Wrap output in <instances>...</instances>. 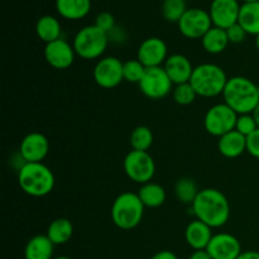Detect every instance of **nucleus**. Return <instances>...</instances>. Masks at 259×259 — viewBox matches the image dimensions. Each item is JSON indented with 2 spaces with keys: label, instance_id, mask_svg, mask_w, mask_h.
Segmentation results:
<instances>
[{
  "label": "nucleus",
  "instance_id": "cd10ccee",
  "mask_svg": "<svg viewBox=\"0 0 259 259\" xmlns=\"http://www.w3.org/2000/svg\"><path fill=\"white\" fill-rule=\"evenodd\" d=\"M153 144V133L146 125H139L134 128L131 134V146L133 151L148 152Z\"/></svg>",
  "mask_w": 259,
  "mask_h": 259
},
{
  "label": "nucleus",
  "instance_id": "dca6fc26",
  "mask_svg": "<svg viewBox=\"0 0 259 259\" xmlns=\"http://www.w3.org/2000/svg\"><path fill=\"white\" fill-rule=\"evenodd\" d=\"M206 250L212 259H237L242 253V245L233 234L219 233L212 235Z\"/></svg>",
  "mask_w": 259,
  "mask_h": 259
},
{
  "label": "nucleus",
  "instance_id": "2f4dec72",
  "mask_svg": "<svg viewBox=\"0 0 259 259\" xmlns=\"http://www.w3.org/2000/svg\"><path fill=\"white\" fill-rule=\"evenodd\" d=\"M257 129L258 125L252 114H242V115H238L237 124H235V131L239 132L240 134H243V136L248 138Z\"/></svg>",
  "mask_w": 259,
  "mask_h": 259
},
{
  "label": "nucleus",
  "instance_id": "a19ab883",
  "mask_svg": "<svg viewBox=\"0 0 259 259\" xmlns=\"http://www.w3.org/2000/svg\"><path fill=\"white\" fill-rule=\"evenodd\" d=\"M53 259H72V258L67 257V255H60V257H56V258H53Z\"/></svg>",
  "mask_w": 259,
  "mask_h": 259
},
{
  "label": "nucleus",
  "instance_id": "20e7f679",
  "mask_svg": "<svg viewBox=\"0 0 259 259\" xmlns=\"http://www.w3.org/2000/svg\"><path fill=\"white\" fill-rule=\"evenodd\" d=\"M228 80L229 78L227 73L220 66L215 63H202L194 68L190 83L196 91L197 96L215 98L223 95Z\"/></svg>",
  "mask_w": 259,
  "mask_h": 259
},
{
  "label": "nucleus",
  "instance_id": "0eeeda50",
  "mask_svg": "<svg viewBox=\"0 0 259 259\" xmlns=\"http://www.w3.org/2000/svg\"><path fill=\"white\" fill-rule=\"evenodd\" d=\"M123 167L128 179L141 185L151 182L156 174V163L148 152L131 151L124 158Z\"/></svg>",
  "mask_w": 259,
  "mask_h": 259
},
{
  "label": "nucleus",
  "instance_id": "412c9836",
  "mask_svg": "<svg viewBox=\"0 0 259 259\" xmlns=\"http://www.w3.org/2000/svg\"><path fill=\"white\" fill-rule=\"evenodd\" d=\"M55 244L47 235L38 234L28 240L24 248L25 259H53Z\"/></svg>",
  "mask_w": 259,
  "mask_h": 259
},
{
  "label": "nucleus",
  "instance_id": "6e6552de",
  "mask_svg": "<svg viewBox=\"0 0 259 259\" xmlns=\"http://www.w3.org/2000/svg\"><path fill=\"white\" fill-rule=\"evenodd\" d=\"M237 119L238 114L227 104H217L212 105L205 114V131L211 136L220 138L224 134L235 131Z\"/></svg>",
  "mask_w": 259,
  "mask_h": 259
},
{
  "label": "nucleus",
  "instance_id": "b1692460",
  "mask_svg": "<svg viewBox=\"0 0 259 259\" xmlns=\"http://www.w3.org/2000/svg\"><path fill=\"white\" fill-rule=\"evenodd\" d=\"M35 33L37 37L47 45L53 40L60 39L62 28L57 18L53 15H43L35 23Z\"/></svg>",
  "mask_w": 259,
  "mask_h": 259
},
{
  "label": "nucleus",
  "instance_id": "393cba45",
  "mask_svg": "<svg viewBox=\"0 0 259 259\" xmlns=\"http://www.w3.org/2000/svg\"><path fill=\"white\" fill-rule=\"evenodd\" d=\"M238 23L243 29L252 35L259 34V2L243 3L240 7Z\"/></svg>",
  "mask_w": 259,
  "mask_h": 259
},
{
  "label": "nucleus",
  "instance_id": "37998d69",
  "mask_svg": "<svg viewBox=\"0 0 259 259\" xmlns=\"http://www.w3.org/2000/svg\"><path fill=\"white\" fill-rule=\"evenodd\" d=\"M258 94H259V83H258Z\"/></svg>",
  "mask_w": 259,
  "mask_h": 259
},
{
  "label": "nucleus",
  "instance_id": "72a5a7b5",
  "mask_svg": "<svg viewBox=\"0 0 259 259\" xmlns=\"http://www.w3.org/2000/svg\"><path fill=\"white\" fill-rule=\"evenodd\" d=\"M225 30H227L229 42L234 43V45H239V43L244 42L245 38H247V34H248V33L243 29V27L239 24V23L232 25V27L228 28V29H225Z\"/></svg>",
  "mask_w": 259,
  "mask_h": 259
},
{
  "label": "nucleus",
  "instance_id": "a211bd4d",
  "mask_svg": "<svg viewBox=\"0 0 259 259\" xmlns=\"http://www.w3.org/2000/svg\"><path fill=\"white\" fill-rule=\"evenodd\" d=\"M211 229L212 228H210L209 225L200 222V220H192L191 223H189L186 229H185V239H186V243L194 250L206 249L212 235H214Z\"/></svg>",
  "mask_w": 259,
  "mask_h": 259
},
{
  "label": "nucleus",
  "instance_id": "1a4fd4ad",
  "mask_svg": "<svg viewBox=\"0 0 259 259\" xmlns=\"http://www.w3.org/2000/svg\"><path fill=\"white\" fill-rule=\"evenodd\" d=\"M138 86L142 94L151 100H159V99L166 98L174 90L172 89L174 83L169 80L163 66L162 67L147 68L146 73H144L143 78L138 83Z\"/></svg>",
  "mask_w": 259,
  "mask_h": 259
},
{
  "label": "nucleus",
  "instance_id": "f8f14e48",
  "mask_svg": "<svg viewBox=\"0 0 259 259\" xmlns=\"http://www.w3.org/2000/svg\"><path fill=\"white\" fill-rule=\"evenodd\" d=\"M168 58L166 42L158 37H149L139 45L137 60L147 68L162 67Z\"/></svg>",
  "mask_w": 259,
  "mask_h": 259
},
{
  "label": "nucleus",
  "instance_id": "79ce46f5",
  "mask_svg": "<svg viewBox=\"0 0 259 259\" xmlns=\"http://www.w3.org/2000/svg\"><path fill=\"white\" fill-rule=\"evenodd\" d=\"M253 2H259V0H243V3H253Z\"/></svg>",
  "mask_w": 259,
  "mask_h": 259
},
{
  "label": "nucleus",
  "instance_id": "39448f33",
  "mask_svg": "<svg viewBox=\"0 0 259 259\" xmlns=\"http://www.w3.org/2000/svg\"><path fill=\"white\" fill-rule=\"evenodd\" d=\"M146 206L138 194L123 192L111 205V220L121 230H132L141 224Z\"/></svg>",
  "mask_w": 259,
  "mask_h": 259
},
{
  "label": "nucleus",
  "instance_id": "f03ea898",
  "mask_svg": "<svg viewBox=\"0 0 259 259\" xmlns=\"http://www.w3.org/2000/svg\"><path fill=\"white\" fill-rule=\"evenodd\" d=\"M223 98L238 115L252 114L259 104L258 85L244 76H234L228 80Z\"/></svg>",
  "mask_w": 259,
  "mask_h": 259
},
{
  "label": "nucleus",
  "instance_id": "7ed1b4c3",
  "mask_svg": "<svg viewBox=\"0 0 259 259\" xmlns=\"http://www.w3.org/2000/svg\"><path fill=\"white\" fill-rule=\"evenodd\" d=\"M18 184L24 194L32 197H45L55 189L56 179L50 167L42 162L23 163L18 172Z\"/></svg>",
  "mask_w": 259,
  "mask_h": 259
},
{
  "label": "nucleus",
  "instance_id": "9d476101",
  "mask_svg": "<svg viewBox=\"0 0 259 259\" xmlns=\"http://www.w3.org/2000/svg\"><path fill=\"white\" fill-rule=\"evenodd\" d=\"M180 33L189 39H201L212 27L209 12L200 8L187 9L177 23Z\"/></svg>",
  "mask_w": 259,
  "mask_h": 259
},
{
  "label": "nucleus",
  "instance_id": "f704fd0d",
  "mask_svg": "<svg viewBox=\"0 0 259 259\" xmlns=\"http://www.w3.org/2000/svg\"><path fill=\"white\" fill-rule=\"evenodd\" d=\"M247 152L259 159V128L247 138Z\"/></svg>",
  "mask_w": 259,
  "mask_h": 259
},
{
  "label": "nucleus",
  "instance_id": "4c0bfd02",
  "mask_svg": "<svg viewBox=\"0 0 259 259\" xmlns=\"http://www.w3.org/2000/svg\"><path fill=\"white\" fill-rule=\"evenodd\" d=\"M237 259H259V252L257 250H245L239 254Z\"/></svg>",
  "mask_w": 259,
  "mask_h": 259
},
{
  "label": "nucleus",
  "instance_id": "ddd939ff",
  "mask_svg": "<svg viewBox=\"0 0 259 259\" xmlns=\"http://www.w3.org/2000/svg\"><path fill=\"white\" fill-rule=\"evenodd\" d=\"M50 152V142L45 134L39 132L28 133L22 139L19 153L24 163H38L47 157Z\"/></svg>",
  "mask_w": 259,
  "mask_h": 259
},
{
  "label": "nucleus",
  "instance_id": "58836bf2",
  "mask_svg": "<svg viewBox=\"0 0 259 259\" xmlns=\"http://www.w3.org/2000/svg\"><path fill=\"white\" fill-rule=\"evenodd\" d=\"M252 115H253V118H254L255 123H257V125H258V128H259V104L257 105V108L254 109V111H253V113H252Z\"/></svg>",
  "mask_w": 259,
  "mask_h": 259
},
{
  "label": "nucleus",
  "instance_id": "4468645a",
  "mask_svg": "<svg viewBox=\"0 0 259 259\" xmlns=\"http://www.w3.org/2000/svg\"><path fill=\"white\" fill-rule=\"evenodd\" d=\"M76 52L71 43L66 39L53 40L45 47V60L51 67L56 70H67L75 61Z\"/></svg>",
  "mask_w": 259,
  "mask_h": 259
},
{
  "label": "nucleus",
  "instance_id": "5701e85b",
  "mask_svg": "<svg viewBox=\"0 0 259 259\" xmlns=\"http://www.w3.org/2000/svg\"><path fill=\"white\" fill-rule=\"evenodd\" d=\"M138 196L144 206L149 207V209H156V207L162 206L167 199L164 187L152 181L142 185L138 191Z\"/></svg>",
  "mask_w": 259,
  "mask_h": 259
},
{
  "label": "nucleus",
  "instance_id": "6ab92c4d",
  "mask_svg": "<svg viewBox=\"0 0 259 259\" xmlns=\"http://www.w3.org/2000/svg\"><path fill=\"white\" fill-rule=\"evenodd\" d=\"M218 151L225 158H238L247 152V137L237 131L229 132L219 138Z\"/></svg>",
  "mask_w": 259,
  "mask_h": 259
},
{
  "label": "nucleus",
  "instance_id": "bb28decb",
  "mask_svg": "<svg viewBox=\"0 0 259 259\" xmlns=\"http://www.w3.org/2000/svg\"><path fill=\"white\" fill-rule=\"evenodd\" d=\"M200 190L197 189L196 182L190 177H181L177 180L175 185V195L177 200L185 205H192L195 199L199 195Z\"/></svg>",
  "mask_w": 259,
  "mask_h": 259
},
{
  "label": "nucleus",
  "instance_id": "ea45409f",
  "mask_svg": "<svg viewBox=\"0 0 259 259\" xmlns=\"http://www.w3.org/2000/svg\"><path fill=\"white\" fill-rule=\"evenodd\" d=\"M255 47H257V50L259 51V34L255 35Z\"/></svg>",
  "mask_w": 259,
  "mask_h": 259
},
{
  "label": "nucleus",
  "instance_id": "aec40b11",
  "mask_svg": "<svg viewBox=\"0 0 259 259\" xmlns=\"http://www.w3.org/2000/svg\"><path fill=\"white\" fill-rule=\"evenodd\" d=\"M56 10L67 20H80L88 17L91 0H56Z\"/></svg>",
  "mask_w": 259,
  "mask_h": 259
},
{
  "label": "nucleus",
  "instance_id": "c756f323",
  "mask_svg": "<svg viewBox=\"0 0 259 259\" xmlns=\"http://www.w3.org/2000/svg\"><path fill=\"white\" fill-rule=\"evenodd\" d=\"M147 67L138 60H129L123 65L124 81L131 83H139L146 73Z\"/></svg>",
  "mask_w": 259,
  "mask_h": 259
},
{
  "label": "nucleus",
  "instance_id": "2eb2a0df",
  "mask_svg": "<svg viewBox=\"0 0 259 259\" xmlns=\"http://www.w3.org/2000/svg\"><path fill=\"white\" fill-rule=\"evenodd\" d=\"M240 7L238 0H212L209 14L214 27L228 29L237 24L239 19Z\"/></svg>",
  "mask_w": 259,
  "mask_h": 259
},
{
  "label": "nucleus",
  "instance_id": "f257e3e1",
  "mask_svg": "<svg viewBox=\"0 0 259 259\" xmlns=\"http://www.w3.org/2000/svg\"><path fill=\"white\" fill-rule=\"evenodd\" d=\"M195 218L212 229L224 227L230 218V204L227 196L217 189L200 190L191 205Z\"/></svg>",
  "mask_w": 259,
  "mask_h": 259
},
{
  "label": "nucleus",
  "instance_id": "a878e982",
  "mask_svg": "<svg viewBox=\"0 0 259 259\" xmlns=\"http://www.w3.org/2000/svg\"><path fill=\"white\" fill-rule=\"evenodd\" d=\"M73 225L66 218H58L51 222L47 228V237L55 245L66 244L72 238Z\"/></svg>",
  "mask_w": 259,
  "mask_h": 259
},
{
  "label": "nucleus",
  "instance_id": "4be33fe9",
  "mask_svg": "<svg viewBox=\"0 0 259 259\" xmlns=\"http://www.w3.org/2000/svg\"><path fill=\"white\" fill-rule=\"evenodd\" d=\"M201 43L204 50L210 55H219L227 50L229 45V38H228L227 30L223 28L214 27L212 25L206 34L201 38Z\"/></svg>",
  "mask_w": 259,
  "mask_h": 259
},
{
  "label": "nucleus",
  "instance_id": "423d86ee",
  "mask_svg": "<svg viewBox=\"0 0 259 259\" xmlns=\"http://www.w3.org/2000/svg\"><path fill=\"white\" fill-rule=\"evenodd\" d=\"M109 43V34L96 27L86 25L76 33L72 46L76 56L82 60H96L105 53Z\"/></svg>",
  "mask_w": 259,
  "mask_h": 259
},
{
  "label": "nucleus",
  "instance_id": "7c9ffc66",
  "mask_svg": "<svg viewBox=\"0 0 259 259\" xmlns=\"http://www.w3.org/2000/svg\"><path fill=\"white\" fill-rule=\"evenodd\" d=\"M172 96H174L175 103L179 104V105L186 106L196 100L197 94L191 86V83L186 82L175 85L174 90H172Z\"/></svg>",
  "mask_w": 259,
  "mask_h": 259
},
{
  "label": "nucleus",
  "instance_id": "473e14b6",
  "mask_svg": "<svg viewBox=\"0 0 259 259\" xmlns=\"http://www.w3.org/2000/svg\"><path fill=\"white\" fill-rule=\"evenodd\" d=\"M95 25L109 34V33L115 29V18H114V15L111 13L103 12L100 14H98V17H96Z\"/></svg>",
  "mask_w": 259,
  "mask_h": 259
},
{
  "label": "nucleus",
  "instance_id": "c9c22d12",
  "mask_svg": "<svg viewBox=\"0 0 259 259\" xmlns=\"http://www.w3.org/2000/svg\"><path fill=\"white\" fill-rule=\"evenodd\" d=\"M151 259H179L177 255L171 250H159Z\"/></svg>",
  "mask_w": 259,
  "mask_h": 259
},
{
  "label": "nucleus",
  "instance_id": "c85d7f7f",
  "mask_svg": "<svg viewBox=\"0 0 259 259\" xmlns=\"http://www.w3.org/2000/svg\"><path fill=\"white\" fill-rule=\"evenodd\" d=\"M161 10L167 22L179 23L187 10L186 0H163Z\"/></svg>",
  "mask_w": 259,
  "mask_h": 259
},
{
  "label": "nucleus",
  "instance_id": "f3484780",
  "mask_svg": "<svg viewBox=\"0 0 259 259\" xmlns=\"http://www.w3.org/2000/svg\"><path fill=\"white\" fill-rule=\"evenodd\" d=\"M163 68L172 83L180 85V83L190 82L195 67L186 56L175 53V55L168 56L167 61L164 62Z\"/></svg>",
  "mask_w": 259,
  "mask_h": 259
},
{
  "label": "nucleus",
  "instance_id": "e433bc0d",
  "mask_svg": "<svg viewBox=\"0 0 259 259\" xmlns=\"http://www.w3.org/2000/svg\"><path fill=\"white\" fill-rule=\"evenodd\" d=\"M189 259H212V258L206 249H201V250H194Z\"/></svg>",
  "mask_w": 259,
  "mask_h": 259
},
{
  "label": "nucleus",
  "instance_id": "9b49d317",
  "mask_svg": "<svg viewBox=\"0 0 259 259\" xmlns=\"http://www.w3.org/2000/svg\"><path fill=\"white\" fill-rule=\"evenodd\" d=\"M123 65L118 57L109 56L98 61L93 71L95 82L103 89H114L124 81Z\"/></svg>",
  "mask_w": 259,
  "mask_h": 259
}]
</instances>
